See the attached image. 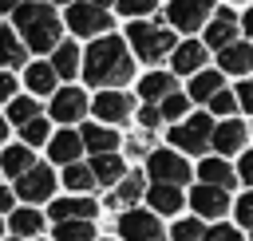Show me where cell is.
Instances as JSON below:
<instances>
[{"label": "cell", "instance_id": "6da1fadb", "mask_svg": "<svg viewBox=\"0 0 253 241\" xmlns=\"http://www.w3.org/2000/svg\"><path fill=\"white\" fill-rule=\"evenodd\" d=\"M83 75L91 87H119L134 75V59L126 55V43L119 36H99L83 55Z\"/></svg>", "mask_w": 253, "mask_h": 241}, {"label": "cell", "instance_id": "7a4b0ae2", "mask_svg": "<svg viewBox=\"0 0 253 241\" xmlns=\"http://www.w3.org/2000/svg\"><path fill=\"white\" fill-rule=\"evenodd\" d=\"M16 28L24 32V40H28V47L32 51H51V47H59V20H55V12L47 8V4H20L16 8Z\"/></svg>", "mask_w": 253, "mask_h": 241}, {"label": "cell", "instance_id": "3957f363", "mask_svg": "<svg viewBox=\"0 0 253 241\" xmlns=\"http://www.w3.org/2000/svg\"><path fill=\"white\" fill-rule=\"evenodd\" d=\"M126 40H130L134 55H142L146 63H154V59H162V55H170V51L178 47V43H174V32H170V28H158V24H150V20L126 24Z\"/></svg>", "mask_w": 253, "mask_h": 241}, {"label": "cell", "instance_id": "277c9868", "mask_svg": "<svg viewBox=\"0 0 253 241\" xmlns=\"http://www.w3.org/2000/svg\"><path fill=\"white\" fill-rule=\"evenodd\" d=\"M213 119L202 111V115H190L186 122H178V126H170V146H178V150H186V154H206V146H210V138H213Z\"/></svg>", "mask_w": 253, "mask_h": 241}, {"label": "cell", "instance_id": "5b68a950", "mask_svg": "<svg viewBox=\"0 0 253 241\" xmlns=\"http://www.w3.org/2000/svg\"><path fill=\"white\" fill-rule=\"evenodd\" d=\"M146 170H150V178L158 186H182V182H190V162L182 154H174V150H154L146 158Z\"/></svg>", "mask_w": 253, "mask_h": 241}, {"label": "cell", "instance_id": "8992f818", "mask_svg": "<svg viewBox=\"0 0 253 241\" xmlns=\"http://www.w3.org/2000/svg\"><path fill=\"white\" fill-rule=\"evenodd\" d=\"M119 233H123V241H166L158 213H146V209H126L119 217Z\"/></svg>", "mask_w": 253, "mask_h": 241}, {"label": "cell", "instance_id": "52a82bcc", "mask_svg": "<svg viewBox=\"0 0 253 241\" xmlns=\"http://www.w3.org/2000/svg\"><path fill=\"white\" fill-rule=\"evenodd\" d=\"M210 12H213V0H170L166 20H170L178 32H198Z\"/></svg>", "mask_w": 253, "mask_h": 241}, {"label": "cell", "instance_id": "ba28073f", "mask_svg": "<svg viewBox=\"0 0 253 241\" xmlns=\"http://www.w3.org/2000/svg\"><path fill=\"white\" fill-rule=\"evenodd\" d=\"M107 24H111V16L95 4H87V0H75L67 8V28L75 36H99V32H107Z\"/></svg>", "mask_w": 253, "mask_h": 241}, {"label": "cell", "instance_id": "9c48e42d", "mask_svg": "<svg viewBox=\"0 0 253 241\" xmlns=\"http://www.w3.org/2000/svg\"><path fill=\"white\" fill-rule=\"evenodd\" d=\"M190 205H194V213H202V217H221V213H229V190H217V186L198 182V186L190 190Z\"/></svg>", "mask_w": 253, "mask_h": 241}, {"label": "cell", "instance_id": "30bf717a", "mask_svg": "<svg viewBox=\"0 0 253 241\" xmlns=\"http://www.w3.org/2000/svg\"><path fill=\"white\" fill-rule=\"evenodd\" d=\"M210 146L217 150V158H229V154H237V150L245 146V122H241V119H221V122L213 126V138H210Z\"/></svg>", "mask_w": 253, "mask_h": 241}, {"label": "cell", "instance_id": "8fae6325", "mask_svg": "<svg viewBox=\"0 0 253 241\" xmlns=\"http://www.w3.org/2000/svg\"><path fill=\"white\" fill-rule=\"evenodd\" d=\"M51 190H55V174H51L47 166H32V170L16 182V194H20L24 201H43V198H51Z\"/></svg>", "mask_w": 253, "mask_h": 241}, {"label": "cell", "instance_id": "7c38bea8", "mask_svg": "<svg viewBox=\"0 0 253 241\" xmlns=\"http://www.w3.org/2000/svg\"><path fill=\"white\" fill-rule=\"evenodd\" d=\"M229 43H237V16H233L229 8H221V12L206 24V47L221 51V47H229Z\"/></svg>", "mask_w": 253, "mask_h": 241}, {"label": "cell", "instance_id": "4fadbf2b", "mask_svg": "<svg viewBox=\"0 0 253 241\" xmlns=\"http://www.w3.org/2000/svg\"><path fill=\"white\" fill-rule=\"evenodd\" d=\"M170 63H174L178 75H198V71H206V43H202V40L178 43L174 55H170Z\"/></svg>", "mask_w": 253, "mask_h": 241}, {"label": "cell", "instance_id": "5bb4252c", "mask_svg": "<svg viewBox=\"0 0 253 241\" xmlns=\"http://www.w3.org/2000/svg\"><path fill=\"white\" fill-rule=\"evenodd\" d=\"M83 111H87V95H83L79 87H63V91H55V99H51V119H59V122H75V119H83Z\"/></svg>", "mask_w": 253, "mask_h": 241}, {"label": "cell", "instance_id": "9a60e30c", "mask_svg": "<svg viewBox=\"0 0 253 241\" xmlns=\"http://www.w3.org/2000/svg\"><path fill=\"white\" fill-rule=\"evenodd\" d=\"M217 63H221V71H229V75H249V71H253V43H249V40H237V43L221 47V51H217Z\"/></svg>", "mask_w": 253, "mask_h": 241}, {"label": "cell", "instance_id": "2e32d148", "mask_svg": "<svg viewBox=\"0 0 253 241\" xmlns=\"http://www.w3.org/2000/svg\"><path fill=\"white\" fill-rule=\"evenodd\" d=\"M130 111H134V103H130V95H123V91H103V95L95 99V119L123 122V119H130Z\"/></svg>", "mask_w": 253, "mask_h": 241}, {"label": "cell", "instance_id": "e0dca14e", "mask_svg": "<svg viewBox=\"0 0 253 241\" xmlns=\"http://www.w3.org/2000/svg\"><path fill=\"white\" fill-rule=\"evenodd\" d=\"M198 178L206 182V186H217V190H233L237 186V174H233V166L225 162V158H202V166H198Z\"/></svg>", "mask_w": 253, "mask_h": 241}, {"label": "cell", "instance_id": "ac0fdd59", "mask_svg": "<svg viewBox=\"0 0 253 241\" xmlns=\"http://www.w3.org/2000/svg\"><path fill=\"white\" fill-rule=\"evenodd\" d=\"M79 150H83V138H79L75 130H59V134L47 142V154H51V162H63V166H75Z\"/></svg>", "mask_w": 253, "mask_h": 241}, {"label": "cell", "instance_id": "d6986e66", "mask_svg": "<svg viewBox=\"0 0 253 241\" xmlns=\"http://www.w3.org/2000/svg\"><path fill=\"white\" fill-rule=\"evenodd\" d=\"M79 138H83L87 150H95V158H99V154H115V146H119V134H115L111 126H95V122H87V126L79 130Z\"/></svg>", "mask_w": 253, "mask_h": 241}, {"label": "cell", "instance_id": "ffe728a7", "mask_svg": "<svg viewBox=\"0 0 253 241\" xmlns=\"http://www.w3.org/2000/svg\"><path fill=\"white\" fill-rule=\"evenodd\" d=\"M91 213H95V201H87V198H63V201L51 205L55 225H63V221H91Z\"/></svg>", "mask_w": 253, "mask_h": 241}, {"label": "cell", "instance_id": "44dd1931", "mask_svg": "<svg viewBox=\"0 0 253 241\" xmlns=\"http://www.w3.org/2000/svg\"><path fill=\"white\" fill-rule=\"evenodd\" d=\"M138 95H142L146 103H158V107H162V99L174 95V75H166V71H150V75L138 83Z\"/></svg>", "mask_w": 253, "mask_h": 241}, {"label": "cell", "instance_id": "7402d4cb", "mask_svg": "<svg viewBox=\"0 0 253 241\" xmlns=\"http://www.w3.org/2000/svg\"><path fill=\"white\" fill-rule=\"evenodd\" d=\"M146 201H150V213H178V209H182V190L154 182V186L146 190Z\"/></svg>", "mask_w": 253, "mask_h": 241}, {"label": "cell", "instance_id": "603a6c76", "mask_svg": "<svg viewBox=\"0 0 253 241\" xmlns=\"http://www.w3.org/2000/svg\"><path fill=\"white\" fill-rule=\"evenodd\" d=\"M217 91H225V87H221V71H198V75L190 79V91H186V95H190L194 103H210Z\"/></svg>", "mask_w": 253, "mask_h": 241}, {"label": "cell", "instance_id": "cb8c5ba5", "mask_svg": "<svg viewBox=\"0 0 253 241\" xmlns=\"http://www.w3.org/2000/svg\"><path fill=\"white\" fill-rule=\"evenodd\" d=\"M24 79H28L32 95H47V91H55V67H47V63H32V67L24 71Z\"/></svg>", "mask_w": 253, "mask_h": 241}, {"label": "cell", "instance_id": "d4e9b609", "mask_svg": "<svg viewBox=\"0 0 253 241\" xmlns=\"http://www.w3.org/2000/svg\"><path fill=\"white\" fill-rule=\"evenodd\" d=\"M91 174H95V182H123V158L119 154H99L95 162H91Z\"/></svg>", "mask_w": 253, "mask_h": 241}, {"label": "cell", "instance_id": "484cf974", "mask_svg": "<svg viewBox=\"0 0 253 241\" xmlns=\"http://www.w3.org/2000/svg\"><path fill=\"white\" fill-rule=\"evenodd\" d=\"M51 67H55V75L71 79V75L79 71V47H75V43H59L55 55H51Z\"/></svg>", "mask_w": 253, "mask_h": 241}, {"label": "cell", "instance_id": "4316f807", "mask_svg": "<svg viewBox=\"0 0 253 241\" xmlns=\"http://www.w3.org/2000/svg\"><path fill=\"white\" fill-rule=\"evenodd\" d=\"M24 47H20V40L12 36V28H0V67H20L24 63Z\"/></svg>", "mask_w": 253, "mask_h": 241}, {"label": "cell", "instance_id": "83f0119b", "mask_svg": "<svg viewBox=\"0 0 253 241\" xmlns=\"http://www.w3.org/2000/svg\"><path fill=\"white\" fill-rule=\"evenodd\" d=\"M4 170H8L12 178H24V174L32 170V150H28V146H12V150H4Z\"/></svg>", "mask_w": 253, "mask_h": 241}, {"label": "cell", "instance_id": "f1b7e54d", "mask_svg": "<svg viewBox=\"0 0 253 241\" xmlns=\"http://www.w3.org/2000/svg\"><path fill=\"white\" fill-rule=\"evenodd\" d=\"M138 198H142V174H126V178L119 182V190L111 194L115 205H130V201H138Z\"/></svg>", "mask_w": 253, "mask_h": 241}, {"label": "cell", "instance_id": "f546056e", "mask_svg": "<svg viewBox=\"0 0 253 241\" xmlns=\"http://www.w3.org/2000/svg\"><path fill=\"white\" fill-rule=\"evenodd\" d=\"M55 241H95V225L91 221H63V225H55Z\"/></svg>", "mask_w": 253, "mask_h": 241}, {"label": "cell", "instance_id": "4dcf8cb0", "mask_svg": "<svg viewBox=\"0 0 253 241\" xmlns=\"http://www.w3.org/2000/svg\"><path fill=\"white\" fill-rule=\"evenodd\" d=\"M63 186L67 190H91V186H99L95 182V174H91V166H63Z\"/></svg>", "mask_w": 253, "mask_h": 241}, {"label": "cell", "instance_id": "1f68e13d", "mask_svg": "<svg viewBox=\"0 0 253 241\" xmlns=\"http://www.w3.org/2000/svg\"><path fill=\"white\" fill-rule=\"evenodd\" d=\"M12 229H16L20 237H32V233L43 229V213H36V209H16V213H12Z\"/></svg>", "mask_w": 253, "mask_h": 241}, {"label": "cell", "instance_id": "d6a6232c", "mask_svg": "<svg viewBox=\"0 0 253 241\" xmlns=\"http://www.w3.org/2000/svg\"><path fill=\"white\" fill-rule=\"evenodd\" d=\"M8 119H12L16 126H28L32 119H40V107H36V99H12V103H8Z\"/></svg>", "mask_w": 253, "mask_h": 241}, {"label": "cell", "instance_id": "836d02e7", "mask_svg": "<svg viewBox=\"0 0 253 241\" xmlns=\"http://www.w3.org/2000/svg\"><path fill=\"white\" fill-rule=\"evenodd\" d=\"M170 241H206V229H202V221H198V217H186V221H178V225H174Z\"/></svg>", "mask_w": 253, "mask_h": 241}, {"label": "cell", "instance_id": "e575fe53", "mask_svg": "<svg viewBox=\"0 0 253 241\" xmlns=\"http://www.w3.org/2000/svg\"><path fill=\"white\" fill-rule=\"evenodd\" d=\"M186 107H190V95H182V91H174L170 99H162V119H182L186 115Z\"/></svg>", "mask_w": 253, "mask_h": 241}, {"label": "cell", "instance_id": "d590c367", "mask_svg": "<svg viewBox=\"0 0 253 241\" xmlns=\"http://www.w3.org/2000/svg\"><path fill=\"white\" fill-rule=\"evenodd\" d=\"M20 134H24V146H40V142H47V119H32L28 126H20Z\"/></svg>", "mask_w": 253, "mask_h": 241}, {"label": "cell", "instance_id": "8d00e7d4", "mask_svg": "<svg viewBox=\"0 0 253 241\" xmlns=\"http://www.w3.org/2000/svg\"><path fill=\"white\" fill-rule=\"evenodd\" d=\"M123 16H150L158 8V0H115Z\"/></svg>", "mask_w": 253, "mask_h": 241}, {"label": "cell", "instance_id": "74e56055", "mask_svg": "<svg viewBox=\"0 0 253 241\" xmlns=\"http://www.w3.org/2000/svg\"><path fill=\"white\" fill-rule=\"evenodd\" d=\"M233 107H237V91H217L210 99V115H229Z\"/></svg>", "mask_w": 253, "mask_h": 241}, {"label": "cell", "instance_id": "f35d334b", "mask_svg": "<svg viewBox=\"0 0 253 241\" xmlns=\"http://www.w3.org/2000/svg\"><path fill=\"white\" fill-rule=\"evenodd\" d=\"M233 217H237V225H249V229H253V190L237 198V205H233Z\"/></svg>", "mask_w": 253, "mask_h": 241}, {"label": "cell", "instance_id": "ab89813d", "mask_svg": "<svg viewBox=\"0 0 253 241\" xmlns=\"http://www.w3.org/2000/svg\"><path fill=\"white\" fill-rule=\"evenodd\" d=\"M206 241H241V233L233 225H210L206 229Z\"/></svg>", "mask_w": 253, "mask_h": 241}, {"label": "cell", "instance_id": "60d3db41", "mask_svg": "<svg viewBox=\"0 0 253 241\" xmlns=\"http://www.w3.org/2000/svg\"><path fill=\"white\" fill-rule=\"evenodd\" d=\"M158 119H162V111H158V107H142V111H138V122H142L146 130H154V126H158Z\"/></svg>", "mask_w": 253, "mask_h": 241}, {"label": "cell", "instance_id": "b9f144b4", "mask_svg": "<svg viewBox=\"0 0 253 241\" xmlns=\"http://www.w3.org/2000/svg\"><path fill=\"white\" fill-rule=\"evenodd\" d=\"M237 103L253 115V79H249V83H237Z\"/></svg>", "mask_w": 253, "mask_h": 241}, {"label": "cell", "instance_id": "7bdbcfd3", "mask_svg": "<svg viewBox=\"0 0 253 241\" xmlns=\"http://www.w3.org/2000/svg\"><path fill=\"white\" fill-rule=\"evenodd\" d=\"M237 174H241V182H249V186H253V150H245V154H241Z\"/></svg>", "mask_w": 253, "mask_h": 241}, {"label": "cell", "instance_id": "ee69618b", "mask_svg": "<svg viewBox=\"0 0 253 241\" xmlns=\"http://www.w3.org/2000/svg\"><path fill=\"white\" fill-rule=\"evenodd\" d=\"M0 99H16V79L8 71H0Z\"/></svg>", "mask_w": 253, "mask_h": 241}, {"label": "cell", "instance_id": "f6af8a7d", "mask_svg": "<svg viewBox=\"0 0 253 241\" xmlns=\"http://www.w3.org/2000/svg\"><path fill=\"white\" fill-rule=\"evenodd\" d=\"M241 28H245V36H249V43H253V8L245 12V20H241Z\"/></svg>", "mask_w": 253, "mask_h": 241}, {"label": "cell", "instance_id": "bcb514c9", "mask_svg": "<svg viewBox=\"0 0 253 241\" xmlns=\"http://www.w3.org/2000/svg\"><path fill=\"white\" fill-rule=\"evenodd\" d=\"M8 209H12V194H8V190H0V213H8Z\"/></svg>", "mask_w": 253, "mask_h": 241}, {"label": "cell", "instance_id": "7dc6e473", "mask_svg": "<svg viewBox=\"0 0 253 241\" xmlns=\"http://www.w3.org/2000/svg\"><path fill=\"white\" fill-rule=\"evenodd\" d=\"M16 8H20V0H0V12H12L16 16Z\"/></svg>", "mask_w": 253, "mask_h": 241}, {"label": "cell", "instance_id": "c3c4849f", "mask_svg": "<svg viewBox=\"0 0 253 241\" xmlns=\"http://www.w3.org/2000/svg\"><path fill=\"white\" fill-rule=\"evenodd\" d=\"M87 4H95V8H103V12H107V4H111V0H87Z\"/></svg>", "mask_w": 253, "mask_h": 241}, {"label": "cell", "instance_id": "681fc988", "mask_svg": "<svg viewBox=\"0 0 253 241\" xmlns=\"http://www.w3.org/2000/svg\"><path fill=\"white\" fill-rule=\"evenodd\" d=\"M32 4H67V0H32Z\"/></svg>", "mask_w": 253, "mask_h": 241}, {"label": "cell", "instance_id": "f907efd6", "mask_svg": "<svg viewBox=\"0 0 253 241\" xmlns=\"http://www.w3.org/2000/svg\"><path fill=\"white\" fill-rule=\"evenodd\" d=\"M4 134H8V122H4V119H0V138H4Z\"/></svg>", "mask_w": 253, "mask_h": 241}]
</instances>
